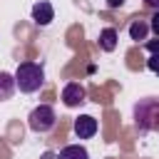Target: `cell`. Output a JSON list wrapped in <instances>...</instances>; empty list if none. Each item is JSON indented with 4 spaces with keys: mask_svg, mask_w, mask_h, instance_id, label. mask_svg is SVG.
Masks as SVG:
<instances>
[{
    "mask_svg": "<svg viewBox=\"0 0 159 159\" xmlns=\"http://www.w3.org/2000/svg\"><path fill=\"white\" fill-rule=\"evenodd\" d=\"M134 124L139 132H159V97H144L134 104Z\"/></svg>",
    "mask_w": 159,
    "mask_h": 159,
    "instance_id": "1",
    "label": "cell"
},
{
    "mask_svg": "<svg viewBox=\"0 0 159 159\" xmlns=\"http://www.w3.org/2000/svg\"><path fill=\"white\" fill-rule=\"evenodd\" d=\"M42 84H45V70H42V65H37V62H22V65H17V70H15V87L20 92L32 94Z\"/></svg>",
    "mask_w": 159,
    "mask_h": 159,
    "instance_id": "2",
    "label": "cell"
},
{
    "mask_svg": "<svg viewBox=\"0 0 159 159\" xmlns=\"http://www.w3.org/2000/svg\"><path fill=\"white\" fill-rule=\"evenodd\" d=\"M55 124H57V114H55V109H52L50 104L35 107V109L30 112V117H27V127H30L35 134H47L50 129H55Z\"/></svg>",
    "mask_w": 159,
    "mask_h": 159,
    "instance_id": "3",
    "label": "cell"
},
{
    "mask_svg": "<svg viewBox=\"0 0 159 159\" xmlns=\"http://www.w3.org/2000/svg\"><path fill=\"white\" fill-rule=\"evenodd\" d=\"M84 97H87V92H84V87L80 84V82H67L65 84V89H62V102H65V107H80L82 102H84Z\"/></svg>",
    "mask_w": 159,
    "mask_h": 159,
    "instance_id": "4",
    "label": "cell"
},
{
    "mask_svg": "<svg viewBox=\"0 0 159 159\" xmlns=\"http://www.w3.org/2000/svg\"><path fill=\"white\" fill-rule=\"evenodd\" d=\"M72 129H75L77 139H92V137L97 134L99 127H97V119H94V117H89V114H80V117L75 119Z\"/></svg>",
    "mask_w": 159,
    "mask_h": 159,
    "instance_id": "5",
    "label": "cell"
},
{
    "mask_svg": "<svg viewBox=\"0 0 159 159\" xmlns=\"http://www.w3.org/2000/svg\"><path fill=\"white\" fill-rule=\"evenodd\" d=\"M32 20H35V25H40V27H47V25L55 20V7H52L47 0L35 2V5H32Z\"/></svg>",
    "mask_w": 159,
    "mask_h": 159,
    "instance_id": "6",
    "label": "cell"
},
{
    "mask_svg": "<svg viewBox=\"0 0 159 159\" xmlns=\"http://www.w3.org/2000/svg\"><path fill=\"white\" fill-rule=\"evenodd\" d=\"M117 42H119V35H117L114 27H104V30L99 32V50L114 52V50H117Z\"/></svg>",
    "mask_w": 159,
    "mask_h": 159,
    "instance_id": "7",
    "label": "cell"
},
{
    "mask_svg": "<svg viewBox=\"0 0 159 159\" xmlns=\"http://www.w3.org/2000/svg\"><path fill=\"white\" fill-rule=\"evenodd\" d=\"M55 159H89V152L82 144H67L60 149V154H55Z\"/></svg>",
    "mask_w": 159,
    "mask_h": 159,
    "instance_id": "8",
    "label": "cell"
},
{
    "mask_svg": "<svg viewBox=\"0 0 159 159\" xmlns=\"http://www.w3.org/2000/svg\"><path fill=\"white\" fill-rule=\"evenodd\" d=\"M15 89H17V87H15V75H10V72H0V102L10 99Z\"/></svg>",
    "mask_w": 159,
    "mask_h": 159,
    "instance_id": "9",
    "label": "cell"
},
{
    "mask_svg": "<svg viewBox=\"0 0 159 159\" xmlns=\"http://www.w3.org/2000/svg\"><path fill=\"white\" fill-rule=\"evenodd\" d=\"M147 32H149V22H144V20H132L129 22V37L134 42H144Z\"/></svg>",
    "mask_w": 159,
    "mask_h": 159,
    "instance_id": "10",
    "label": "cell"
},
{
    "mask_svg": "<svg viewBox=\"0 0 159 159\" xmlns=\"http://www.w3.org/2000/svg\"><path fill=\"white\" fill-rule=\"evenodd\" d=\"M147 67H149V72H152V75H157V77H159V52H152V55H149Z\"/></svg>",
    "mask_w": 159,
    "mask_h": 159,
    "instance_id": "11",
    "label": "cell"
},
{
    "mask_svg": "<svg viewBox=\"0 0 159 159\" xmlns=\"http://www.w3.org/2000/svg\"><path fill=\"white\" fill-rule=\"evenodd\" d=\"M149 30H152V32L159 37V10H157V12L152 15V20H149Z\"/></svg>",
    "mask_w": 159,
    "mask_h": 159,
    "instance_id": "12",
    "label": "cell"
},
{
    "mask_svg": "<svg viewBox=\"0 0 159 159\" xmlns=\"http://www.w3.org/2000/svg\"><path fill=\"white\" fill-rule=\"evenodd\" d=\"M124 5V0H107V7L109 10H114V7H122Z\"/></svg>",
    "mask_w": 159,
    "mask_h": 159,
    "instance_id": "13",
    "label": "cell"
},
{
    "mask_svg": "<svg viewBox=\"0 0 159 159\" xmlns=\"http://www.w3.org/2000/svg\"><path fill=\"white\" fill-rule=\"evenodd\" d=\"M147 50H149V55L152 52H159V42L154 40V42H147Z\"/></svg>",
    "mask_w": 159,
    "mask_h": 159,
    "instance_id": "14",
    "label": "cell"
},
{
    "mask_svg": "<svg viewBox=\"0 0 159 159\" xmlns=\"http://www.w3.org/2000/svg\"><path fill=\"white\" fill-rule=\"evenodd\" d=\"M149 7H154V10H159V0H144Z\"/></svg>",
    "mask_w": 159,
    "mask_h": 159,
    "instance_id": "15",
    "label": "cell"
},
{
    "mask_svg": "<svg viewBox=\"0 0 159 159\" xmlns=\"http://www.w3.org/2000/svg\"><path fill=\"white\" fill-rule=\"evenodd\" d=\"M42 159H55V154H52V152H45V154H42Z\"/></svg>",
    "mask_w": 159,
    "mask_h": 159,
    "instance_id": "16",
    "label": "cell"
}]
</instances>
